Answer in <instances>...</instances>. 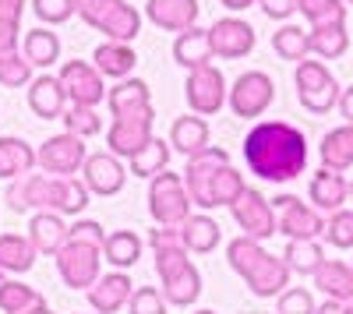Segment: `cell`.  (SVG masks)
I'll return each mask as SVG.
<instances>
[{
  "instance_id": "db71d44e",
  "label": "cell",
  "mask_w": 353,
  "mask_h": 314,
  "mask_svg": "<svg viewBox=\"0 0 353 314\" xmlns=\"http://www.w3.org/2000/svg\"><path fill=\"white\" fill-rule=\"evenodd\" d=\"M254 4H258V0H219V8H226L230 14H241V11H248Z\"/></svg>"
},
{
  "instance_id": "7dc6e473",
  "label": "cell",
  "mask_w": 353,
  "mask_h": 314,
  "mask_svg": "<svg viewBox=\"0 0 353 314\" xmlns=\"http://www.w3.org/2000/svg\"><path fill=\"white\" fill-rule=\"evenodd\" d=\"M166 297L159 286H138L128 300V314H166Z\"/></svg>"
},
{
  "instance_id": "5b68a950",
  "label": "cell",
  "mask_w": 353,
  "mask_h": 314,
  "mask_svg": "<svg viewBox=\"0 0 353 314\" xmlns=\"http://www.w3.org/2000/svg\"><path fill=\"white\" fill-rule=\"evenodd\" d=\"M74 14L110 43H134L141 32V11L128 0H74Z\"/></svg>"
},
{
  "instance_id": "7c38bea8",
  "label": "cell",
  "mask_w": 353,
  "mask_h": 314,
  "mask_svg": "<svg viewBox=\"0 0 353 314\" xmlns=\"http://www.w3.org/2000/svg\"><path fill=\"white\" fill-rule=\"evenodd\" d=\"M230 212H233V222L241 226V237H251V240L265 244L269 237L279 233V219H276L272 202L261 191H254V187H248L237 202L230 205Z\"/></svg>"
},
{
  "instance_id": "ee69618b",
  "label": "cell",
  "mask_w": 353,
  "mask_h": 314,
  "mask_svg": "<svg viewBox=\"0 0 353 314\" xmlns=\"http://www.w3.org/2000/svg\"><path fill=\"white\" fill-rule=\"evenodd\" d=\"M0 85L4 89H28L32 85V64L25 61L21 50L0 56Z\"/></svg>"
},
{
  "instance_id": "6125c7cd",
  "label": "cell",
  "mask_w": 353,
  "mask_h": 314,
  "mask_svg": "<svg viewBox=\"0 0 353 314\" xmlns=\"http://www.w3.org/2000/svg\"><path fill=\"white\" fill-rule=\"evenodd\" d=\"M346 8H353V0H346Z\"/></svg>"
},
{
  "instance_id": "d6a6232c",
  "label": "cell",
  "mask_w": 353,
  "mask_h": 314,
  "mask_svg": "<svg viewBox=\"0 0 353 314\" xmlns=\"http://www.w3.org/2000/svg\"><path fill=\"white\" fill-rule=\"evenodd\" d=\"M318 156H321V166H325V169H336V174L350 169L353 166V124L332 127L325 138H321Z\"/></svg>"
},
{
  "instance_id": "f907efd6",
  "label": "cell",
  "mask_w": 353,
  "mask_h": 314,
  "mask_svg": "<svg viewBox=\"0 0 353 314\" xmlns=\"http://www.w3.org/2000/svg\"><path fill=\"white\" fill-rule=\"evenodd\" d=\"M21 46V21H0V56L18 53Z\"/></svg>"
},
{
  "instance_id": "6da1fadb",
  "label": "cell",
  "mask_w": 353,
  "mask_h": 314,
  "mask_svg": "<svg viewBox=\"0 0 353 314\" xmlns=\"http://www.w3.org/2000/svg\"><path fill=\"white\" fill-rule=\"evenodd\" d=\"M244 163L258 180L290 184L307 169V138L290 121H258L244 138Z\"/></svg>"
},
{
  "instance_id": "5bb4252c",
  "label": "cell",
  "mask_w": 353,
  "mask_h": 314,
  "mask_svg": "<svg viewBox=\"0 0 353 314\" xmlns=\"http://www.w3.org/2000/svg\"><path fill=\"white\" fill-rule=\"evenodd\" d=\"M85 159H88L85 141L68 134V131L46 138L43 145L36 149V166L43 169V174H50V177H78Z\"/></svg>"
},
{
  "instance_id": "94428289",
  "label": "cell",
  "mask_w": 353,
  "mask_h": 314,
  "mask_svg": "<svg viewBox=\"0 0 353 314\" xmlns=\"http://www.w3.org/2000/svg\"><path fill=\"white\" fill-rule=\"evenodd\" d=\"M346 314H353V300H350V304H346Z\"/></svg>"
},
{
  "instance_id": "836d02e7",
  "label": "cell",
  "mask_w": 353,
  "mask_h": 314,
  "mask_svg": "<svg viewBox=\"0 0 353 314\" xmlns=\"http://www.w3.org/2000/svg\"><path fill=\"white\" fill-rule=\"evenodd\" d=\"M36 265V247L25 233H0V272L25 275Z\"/></svg>"
},
{
  "instance_id": "d4e9b609",
  "label": "cell",
  "mask_w": 353,
  "mask_h": 314,
  "mask_svg": "<svg viewBox=\"0 0 353 314\" xmlns=\"http://www.w3.org/2000/svg\"><path fill=\"white\" fill-rule=\"evenodd\" d=\"M92 64H96V71H99L103 78H110V81H124V78L134 74L138 53H134L131 43H110V39H106V43L96 46Z\"/></svg>"
},
{
  "instance_id": "cb8c5ba5",
  "label": "cell",
  "mask_w": 353,
  "mask_h": 314,
  "mask_svg": "<svg viewBox=\"0 0 353 314\" xmlns=\"http://www.w3.org/2000/svg\"><path fill=\"white\" fill-rule=\"evenodd\" d=\"M152 124L156 121H113L106 127V152L117 159H131L152 141Z\"/></svg>"
},
{
  "instance_id": "4fadbf2b",
  "label": "cell",
  "mask_w": 353,
  "mask_h": 314,
  "mask_svg": "<svg viewBox=\"0 0 353 314\" xmlns=\"http://www.w3.org/2000/svg\"><path fill=\"white\" fill-rule=\"evenodd\" d=\"M226 96H230V85H226V78H223V71L216 64L188 71L184 99H188L191 113H198V117H212V113H219L226 106Z\"/></svg>"
},
{
  "instance_id": "91938a15",
  "label": "cell",
  "mask_w": 353,
  "mask_h": 314,
  "mask_svg": "<svg viewBox=\"0 0 353 314\" xmlns=\"http://www.w3.org/2000/svg\"><path fill=\"white\" fill-rule=\"evenodd\" d=\"M350 209H353V180H350Z\"/></svg>"
},
{
  "instance_id": "11a10c76",
  "label": "cell",
  "mask_w": 353,
  "mask_h": 314,
  "mask_svg": "<svg viewBox=\"0 0 353 314\" xmlns=\"http://www.w3.org/2000/svg\"><path fill=\"white\" fill-rule=\"evenodd\" d=\"M314 314H346V304H339V300H321Z\"/></svg>"
},
{
  "instance_id": "b9f144b4",
  "label": "cell",
  "mask_w": 353,
  "mask_h": 314,
  "mask_svg": "<svg viewBox=\"0 0 353 314\" xmlns=\"http://www.w3.org/2000/svg\"><path fill=\"white\" fill-rule=\"evenodd\" d=\"M64 127H68V134H74V138H96L99 131H103V117L92 109V106H68L64 109Z\"/></svg>"
},
{
  "instance_id": "816d5d0a",
  "label": "cell",
  "mask_w": 353,
  "mask_h": 314,
  "mask_svg": "<svg viewBox=\"0 0 353 314\" xmlns=\"http://www.w3.org/2000/svg\"><path fill=\"white\" fill-rule=\"evenodd\" d=\"M28 0H0V21H21Z\"/></svg>"
},
{
  "instance_id": "ffe728a7",
  "label": "cell",
  "mask_w": 353,
  "mask_h": 314,
  "mask_svg": "<svg viewBox=\"0 0 353 314\" xmlns=\"http://www.w3.org/2000/svg\"><path fill=\"white\" fill-rule=\"evenodd\" d=\"M25 237L32 240L36 254H50V258H57L61 247L71 240V222L64 216H57V212H32Z\"/></svg>"
},
{
  "instance_id": "4dcf8cb0",
  "label": "cell",
  "mask_w": 353,
  "mask_h": 314,
  "mask_svg": "<svg viewBox=\"0 0 353 314\" xmlns=\"http://www.w3.org/2000/svg\"><path fill=\"white\" fill-rule=\"evenodd\" d=\"M181 237H184V247L191 254H212L219 247V240H223V226L209 212H194L181 226Z\"/></svg>"
},
{
  "instance_id": "44dd1931",
  "label": "cell",
  "mask_w": 353,
  "mask_h": 314,
  "mask_svg": "<svg viewBox=\"0 0 353 314\" xmlns=\"http://www.w3.org/2000/svg\"><path fill=\"white\" fill-rule=\"evenodd\" d=\"M68 106H71L68 92H64V85L57 74L46 71V74L32 78V85H28V109H32L39 121H61Z\"/></svg>"
},
{
  "instance_id": "83f0119b",
  "label": "cell",
  "mask_w": 353,
  "mask_h": 314,
  "mask_svg": "<svg viewBox=\"0 0 353 314\" xmlns=\"http://www.w3.org/2000/svg\"><path fill=\"white\" fill-rule=\"evenodd\" d=\"M311 279H314V286L325 293V300H339V304L353 300V265H346L339 258H325Z\"/></svg>"
},
{
  "instance_id": "6f0895ef",
  "label": "cell",
  "mask_w": 353,
  "mask_h": 314,
  "mask_svg": "<svg viewBox=\"0 0 353 314\" xmlns=\"http://www.w3.org/2000/svg\"><path fill=\"white\" fill-rule=\"evenodd\" d=\"M8 286V272H0V290H4Z\"/></svg>"
},
{
  "instance_id": "f5cc1de1",
  "label": "cell",
  "mask_w": 353,
  "mask_h": 314,
  "mask_svg": "<svg viewBox=\"0 0 353 314\" xmlns=\"http://www.w3.org/2000/svg\"><path fill=\"white\" fill-rule=\"evenodd\" d=\"M336 109L343 113V124H353V85H346V89L339 92V106Z\"/></svg>"
},
{
  "instance_id": "603a6c76",
  "label": "cell",
  "mask_w": 353,
  "mask_h": 314,
  "mask_svg": "<svg viewBox=\"0 0 353 314\" xmlns=\"http://www.w3.org/2000/svg\"><path fill=\"white\" fill-rule=\"evenodd\" d=\"M307 198H311V205L318 212H329L332 216V212L346 209V202H350V180L343 174H336V169L321 166L318 174L311 177V184H307Z\"/></svg>"
},
{
  "instance_id": "277c9868",
  "label": "cell",
  "mask_w": 353,
  "mask_h": 314,
  "mask_svg": "<svg viewBox=\"0 0 353 314\" xmlns=\"http://www.w3.org/2000/svg\"><path fill=\"white\" fill-rule=\"evenodd\" d=\"M156 258V275L163 282V297L170 307H191L201 297V272L191 262V251L184 244L170 247H152Z\"/></svg>"
},
{
  "instance_id": "ba28073f",
  "label": "cell",
  "mask_w": 353,
  "mask_h": 314,
  "mask_svg": "<svg viewBox=\"0 0 353 314\" xmlns=\"http://www.w3.org/2000/svg\"><path fill=\"white\" fill-rule=\"evenodd\" d=\"M57 272H61L68 290H92L96 279L103 275V247L96 244H81V240H68L57 254Z\"/></svg>"
},
{
  "instance_id": "2e32d148",
  "label": "cell",
  "mask_w": 353,
  "mask_h": 314,
  "mask_svg": "<svg viewBox=\"0 0 353 314\" xmlns=\"http://www.w3.org/2000/svg\"><path fill=\"white\" fill-rule=\"evenodd\" d=\"M106 106L113 121H156L152 92L141 78H124L106 92Z\"/></svg>"
},
{
  "instance_id": "60d3db41",
  "label": "cell",
  "mask_w": 353,
  "mask_h": 314,
  "mask_svg": "<svg viewBox=\"0 0 353 314\" xmlns=\"http://www.w3.org/2000/svg\"><path fill=\"white\" fill-rule=\"evenodd\" d=\"M301 14L311 28L321 25H343L346 21V0H301Z\"/></svg>"
},
{
  "instance_id": "8fae6325",
  "label": "cell",
  "mask_w": 353,
  "mask_h": 314,
  "mask_svg": "<svg viewBox=\"0 0 353 314\" xmlns=\"http://www.w3.org/2000/svg\"><path fill=\"white\" fill-rule=\"evenodd\" d=\"M272 99H276V81L265 71H244V74H237V81L230 85L226 106L237 113V117L254 121V117H261V113L272 106Z\"/></svg>"
},
{
  "instance_id": "f6af8a7d",
  "label": "cell",
  "mask_w": 353,
  "mask_h": 314,
  "mask_svg": "<svg viewBox=\"0 0 353 314\" xmlns=\"http://www.w3.org/2000/svg\"><path fill=\"white\" fill-rule=\"evenodd\" d=\"M318 304L311 297V290L304 286H286L279 297H276V314H314Z\"/></svg>"
},
{
  "instance_id": "f35d334b",
  "label": "cell",
  "mask_w": 353,
  "mask_h": 314,
  "mask_svg": "<svg viewBox=\"0 0 353 314\" xmlns=\"http://www.w3.org/2000/svg\"><path fill=\"white\" fill-rule=\"evenodd\" d=\"M46 297L36 290V286H25L21 279H8V286L0 290V311L4 314H25L32 307H43Z\"/></svg>"
},
{
  "instance_id": "e0dca14e",
  "label": "cell",
  "mask_w": 353,
  "mask_h": 314,
  "mask_svg": "<svg viewBox=\"0 0 353 314\" xmlns=\"http://www.w3.org/2000/svg\"><path fill=\"white\" fill-rule=\"evenodd\" d=\"M209 43H212V56H219V61H241V56H248L254 50L258 36H254L251 21L226 14L209 28Z\"/></svg>"
},
{
  "instance_id": "ab89813d",
  "label": "cell",
  "mask_w": 353,
  "mask_h": 314,
  "mask_svg": "<svg viewBox=\"0 0 353 314\" xmlns=\"http://www.w3.org/2000/svg\"><path fill=\"white\" fill-rule=\"evenodd\" d=\"M248 191V184H244V177H241V169H233L230 163L216 174V180H212V205L216 209H230L237 198Z\"/></svg>"
},
{
  "instance_id": "680465c9",
  "label": "cell",
  "mask_w": 353,
  "mask_h": 314,
  "mask_svg": "<svg viewBox=\"0 0 353 314\" xmlns=\"http://www.w3.org/2000/svg\"><path fill=\"white\" fill-rule=\"evenodd\" d=\"M194 314H216V311H209V307H201V311H194Z\"/></svg>"
},
{
  "instance_id": "9f6ffc18",
  "label": "cell",
  "mask_w": 353,
  "mask_h": 314,
  "mask_svg": "<svg viewBox=\"0 0 353 314\" xmlns=\"http://www.w3.org/2000/svg\"><path fill=\"white\" fill-rule=\"evenodd\" d=\"M25 314H53V311H50V304H43V307H32V311H25Z\"/></svg>"
},
{
  "instance_id": "8992f818",
  "label": "cell",
  "mask_w": 353,
  "mask_h": 314,
  "mask_svg": "<svg viewBox=\"0 0 353 314\" xmlns=\"http://www.w3.org/2000/svg\"><path fill=\"white\" fill-rule=\"evenodd\" d=\"M293 85H297V99L307 113L321 117V113H332L339 106V81L336 74L325 67V61H301L293 71Z\"/></svg>"
},
{
  "instance_id": "4316f807",
  "label": "cell",
  "mask_w": 353,
  "mask_h": 314,
  "mask_svg": "<svg viewBox=\"0 0 353 314\" xmlns=\"http://www.w3.org/2000/svg\"><path fill=\"white\" fill-rule=\"evenodd\" d=\"M141 251H145V240L134 230H110L103 240V262L117 272H128L141 262Z\"/></svg>"
},
{
  "instance_id": "3957f363",
  "label": "cell",
  "mask_w": 353,
  "mask_h": 314,
  "mask_svg": "<svg viewBox=\"0 0 353 314\" xmlns=\"http://www.w3.org/2000/svg\"><path fill=\"white\" fill-rule=\"evenodd\" d=\"M226 262L244 279V286L261 300L279 297L290 286V275H293L283 262V254L265 251L261 240H251V237H233L226 244Z\"/></svg>"
},
{
  "instance_id": "c3c4849f",
  "label": "cell",
  "mask_w": 353,
  "mask_h": 314,
  "mask_svg": "<svg viewBox=\"0 0 353 314\" xmlns=\"http://www.w3.org/2000/svg\"><path fill=\"white\" fill-rule=\"evenodd\" d=\"M71 240H81V244H96V247H103L106 230H103V222H96V219H74V222H71Z\"/></svg>"
},
{
  "instance_id": "f546056e",
  "label": "cell",
  "mask_w": 353,
  "mask_h": 314,
  "mask_svg": "<svg viewBox=\"0 0 353 314\" xmlns=\"http://www.w3.org/2000/svg\"><path fill=\"white\" fill-rule=\"evenodd\" d=\"M173 61L194 71V67H205L212 64V43H209V28H188V32H181L173 39Z\"/></svg>"
},
{
  "instance_id": "d6986e66",
  "label": "cell",
  "mask_w": 353,
  "mask_h": 314,
  "mask_svg": "<svg viewBox=\"0 0 353 314\" xmlns=\"http://www.w3.org/2000/svg\"><path fill=\"white\" fill-rule=\"evenodd\" d=\"M201 4L198 0H145V18H149L156 28L163 32H188V28L198 25Z\"/></svg>"
},
{
  "instance_id": "1f68e13d",
  "label": "cell",
  "mask_w": 353,
  "mask_h": 314,
  "mask_svg": "<svg viewBox=\"0 0 353 314\" xmlns=\"http://www.w3.org/2000/svg\"><path fill=\"white\" fill-rule=\"evenodd\" d=\"M21 53H25V61L32 64V67L50 71L57 61H61V36H57L53 28L39 25V28H32V32H25V39H21Z\"/></svg>"
},
{
  "instance_id": "52a82bcc",
  "label": "cell",
  "mask_w": 353,
  "mask_h": 314,
  "mask_svg": "<svg viewBox=\"0 0 353 314\" xmlns=\"http://www.w3.org/2000/svg\"><path fill=\"white\" fill-rule=\"evenodd\" d=\"M149 216L156 226H184L191 216V198L181 174L163 169L159 177L149 180Z\"/></svg>"
},
{
  "instance_id": "e575fe53",
  "label": "cell",
  "mask_w": 353,
  "mask_h": 314,
  "mask_svg": "<svg viewBox=\"0 0 353 314\" xmlns=\"http://www.w3.org/2000/svg\"><path fill=\"white\" fill-rule=\"evenodd\" d=\"M307 39H311V53L318 61H339V56L350 50V32H346V21L343 25H321V28H307Z\"/></svg>"
},
{
  "instance_id": "74e56055",
  "label": "cell",
  "mask_w": 353,
  "mask_h": 314,
  "mask_svg": "<svg viewBox=\"0 0 353 314\" xmlns=\"http://www.w3.org/2000/svg\"><path fill=\"white\" fill-rule=\"evenodd\" d=\"M170 141H163V138H156L152 134V141L145 145L141 152H134L128 163H131V174L134 177H145V180H152V177H159L163 169L170 166Z\"/></svg>"
},
{
  "instance_id": "d590c367",
  "label": "cell",
  "mask_w": 353,
  "mask_h": 314,
  "mask_svg": "<svg viewBox=\"0 0 353 314\" xmlns=\"http://www.w3.org/2000/svg\"><path fill=\"white\" fill-rule=\"evenodd\" d=\"M283 262L297 275H314L321 262H325V247H321V240H286Z\"/></svg>"
},
{
  "instance_id": "f1b7e54d",
  "label": "cell",
  "mask_w": 353,
  "mask_h": 314,
  "mask_svg": "<svg viewBox=\"0 0 353 314\" xmlns=\"http://www.w3.org/2000/svg\"><path fill=\"white\" fill-rule=\"evenodd\" d=\"M32 169H36V149L25 138H14V134L0 138V180L11 184L25 174H32Z\"/></svg>"
},
{
  "instance_id": "9a60e30c",
  "label": "cell",
  "mask_w": 353,
  "mask_h": 314,
  "mask_svg": "<svg viewBox=\"0 0 353 314\" xmlns=\"http://www.w3.org/2000/svg\"><path fill=\"white\" fill-rule=\"evenodd\" d=\"M57 78H61L71 106H92L96 109L99 103H106V92H110L106 78L96 71L92 61H68Z\"/></svg>"
},
{
  "instance_id": "7402d4cb",
  "label": "cell",
  "mask_w": 353,
  "mask_h": 314,
  "mask_svg": "<svg viewBox=\"0 0 353 314\" xmlns=\"http://www.w3.org/2000/svg\"><path fill=\"white\" fill-rule=\"evenodd\" d=\"M134 293V282L128 272H106L96 279V286L88 290V304H92L96 314H117V311H128V300Z\"/></svg>"
},
{
  "instance_id": "bcb514c9",
  "label": "cell",
  "mask_w": 353,
  "mask_h": 314,
  "mask_svg": "<svg viewBox=\"0 0 353 314\" xmlns=\"http://www.w3.org/2000/svg\"><path fill=\"white\" fill-rule=\"evenodd\" d=\"M28 4H32L36 18H39L46 28L64 25V21L74 18V0H28Z\"/></svg>"
},
{
  "instance_id": "ac0fdd59",
  "label": "cell",
  "mask_w": 353,
  "mask_h": 314,
  "mask_svg": "<svg viewBox=\"0 0 353 314\" xmlns=\"http://www.w3.org/2000/svg\"><path fill=\"white\" fill-rule=\"evenodd\" d=\"M81 180L88 187V194H99V198H113L121 194L124 184H128V169L124 163L117 159L113 152H96L88 156L85 166H81Z\"/></svg>"
},
{
  "instance_id": "7a4b0ae2",
  "label": "cell",
  "mask_w": 353,
  "mask_h": 314,
  "mask_svg": "<svg viewBox=\"0 0 353 314\" xmlns=\"http://www.w3.org/2000/svg\"><path fill=\"white\" fill-rule=\"evenodd\" d=\"M4 202L11 212H57V216H81L92 202L85 180L78 177H50V174H25L8 184Z\"/></svg>"
},
{
  "instance_id": "30bf717a",
  "label": "cell",
  "mask_w": 353,
  "mask_h": 314,
  "mask_svg": "<svg viewBox=\"0 0 353 314\" xmlns=\"http://www.w3.org/2000/svg\"><path fill=\"white\" fill-rule=\"evenodd\" d=\"M226 163H230V152L219 149V145H209L205 152H198V156L188 159L181 177H184V187H188V198H191L194 209H201V212L216 209L212 205V180H216V174H219Z\"/></svg>"
},
{
  "instance_id": "8d00e7d4",
  "label": "cell",
  "mask_w": 353,
  "mask_h": 314,
  "mask_svg": "<svg viewBox=\"0 0 353 314\" xmlns=\"http://www.w3.org/2000/svg\"><path fill=\"white\" fill-rule=\"evenodd\" d=\"M272 50H276V56H283V61H290V64H301V61H307V53H311L307 28L283 21V25L276 28V32H272Z\"/></svg>"
},
{
  "instance_id": "681fc988",
  "label": "cell",
  "mask_w": 353,
  "mask_h": 314,
  "mask_svg": "<svg viewBox=\"0 0 353 314\" xmlns=\"http://www.w3.org/2000/svg\"><path fill=\"white\" fill-rule=\"evenodd\" d=\"M258 8L265 18H272V21H290L293 14L301 11V0H258Z\"/></svg>"
},
{
  "instance_id": "9c48e42d",
  "label": "cell",
  "mask_w": 353,
  "mask_h": 314,
  "mask_svg": "<svg viewBox=\"0 0 353 314\" xmlns=\"http://www.w3.org/2000/svg\"><path fill=\"white\" fill-rule=\"evenodd\" d=\"M272 209L279 219V233L286 240H321V233H325V216L297 194H276Z\"/></svg>"
},
{
  "instance_id": "484cf974",
  "label": "cell",
  "mask_w": 353,
  "mask_h": 314,
  "mask_svg": "<svg viewBox=\"0 0 353 314\" xmlns=\"http://www.w3.org/2000/svg\"><path fill=\"white\" fill-rule=\"evenodd\" d=\"M170 149L181 152L184 159L198 156L209 149V121L198 117V113H188V117H176L170 127Z\"/></svg>"
},
{
  "instance_id": "7bdbcfd3",
  "label": "cell",
  "mask_w": 353,
  "mask_h": 314,
  "mask_svg": "<svg viewBox=\"0 0 353 314\" xmlns=\"http://www.w3.org/2000/svg\"><path fill=\"white\" fill-rule=\"evenodd\" d=\"M329 247L336 251H353V209H339L325 219V233H321Z\"/></svg>"
}]
</instances>
